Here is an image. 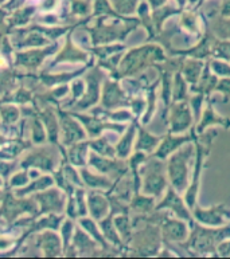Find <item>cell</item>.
Here are the masks:
<instances>
[{"mask_svg":"<svg viewBox=\"0 0 230 259\" xmlns=\"http://www.w3.org/2000/svg\"><path fill=\"white\" fill-rule=\"evenodd\" d=\"M191 231L180 247H187L188 251L198 255H217L218 244L225 239L230 238V222L218 227L201 226L198 222H190Z\"/></svg>","mask_w":230,"mask_h":259,"instance_id":"1","label":"cell"},{"mask_svg":"<svg viewBox=\"0 0 230 259\" xmlns=\"http://www.w3.org/2000/svg\"><path fill=\"white\" fill-rule=\"evenodd\" d=\"M195 156V147L191 143L184 144L178 151L168 156L166 164V172L170 186L179 194L184 192L190 179V160Z\"/></svg>","mask_w":230,"mask_h":259,"instance_id":"2","label":"cell"},{"mask_svg":"<svg viewBox=\"0 0 230 259\" xmlns=\"http://www.w3.org/2000/svg\"><path fill=\"white\" fill-rule=\"evenodd\" d=\"M166 59H167V57L164 54L162 47L148 45V46L139 47L136 50L131 51L123 61L121 69H123V73L133 74L145 67L147 63L162 62Z\"/></svg>","mask_w":230,"mask_h":259,"instance_id":"3","label":"cell"},{"mask_svg":"<svg viewBox=\"0 0 230 259\" xmlns=\"http://www.w3.org/2000/svg\"><path fill=\"white\" fill-rule=\"evenodd\" d=\"M194 147H195V162H194V170H193V178L190 180V184L187 186L184 191V201L188 205V208L193 209L197 205L199 194V186H201V176H202L203 166H205V157L207 155V148H205L202 144H199L198 136L194 139Z\"/></svg>","mask_w":230,"mask_h":259,"instance_id":"4","label":"cell"},{"mask_svg":"<svg viewBox=\"0 0 230 259\" xmlns=\"http://www.w3.org/2000/svg\"><path fill=\"white\" fill-rule=\"evenodd\" d=\"M168 182L166 176V165L160 159L154 160L145 169V178L143 182V190L151 196H160L167 190Z\"/></svg>","mask_w":230,"mask_h":259,"instance_id":"5","label":"cell"},{"mask_svg":"<svg viewBox=\"0 0 230 259\" xmlns=\"http://www.w3.org/2000/svg\"><path fill=\"white\" fill-rule=\"evenodd\" d=\"M170 113H168V124H170V132L172 135H182L194 124V116H193L191 108L188 101H179L172 102Z\"/></svg>","mask_w":230,"mask_h":259,"instance_id":"6","label":"cell"},{"mask_svg":"<svg viewBox=\"0 0 230 259\" xmlns=\"http://www.w3.org/2000/svg\"><path fill=\"white\" fill-rule=\"evenodd\" d=\"M193 218L199 225L210 226V227H218L230 222V209L225 204L213 205L210 208H203L199 205H195L191 209Z\"/></svg>","mask_w":230,"mask_h":259,"instance_id":"7","label":"cell"},{"mask_svg":"<svg viewBox=\"0 0 230 259\" xmlns=\"http://www.w3.org/2000/svg\"><path fill=\"white\" fill-rule=\"evenodd\" d=\"M156 211H162V209H168L174 213V217L179 218L184 222H193L194 218H193L191 209L188 208V205L186 204L184 199L179 195V192L176 190H174L171 186L167 187V192H166V196L163 197V200L160 201L159 204L155 205Z\"/></svg>","mask_w":230,"mask_h":259,"instance_id":"8","label":"cell"},{"mask_svg":"<svg viewBox=\"0 0 230 259\" xmlns=\"http://www.w3.org/2000/svg\"><path fill=\"white\" fill-rule=\"evenodd\" d=\"M159 226L162 238L167 243H182L190 235V228L187 227L186 222L179 218H171L164 215Z\"/></svg>","mask_w":230,"mask_h":259,"instance_id":"9","label":"cell"},{"mask_svg":"<svg viewBox=\"0 0 230 259\" xmlns=\"http://www.w3.org/2000/svg\"><path fill=\"white\" fill-rule=\"evenodd\" d=\"M197 137L194 129H191L190 135H172L168 133L167 136H164V139L160 141L159 147L155 152V157L160 160H166L170 155H172L174 152L178 151L180 147H183L184 144L193 143L194 139Z\"/></svg>","mask_w":230,"mask_h":259,"instance_id":"10","label":"cell"},{"mask_svg":"<svg viewBox=\"0 0 230 259\" xmlns=\"http://www.w3.org/2000/svg\"><path fill=\"white\" fill-rule=\"evenodd\" d=\"M214 125H221L223 129H229L230 118L219 116L218 113L215 112L213 104L209 101L206 105V108H205V110L201 113V117H199V120L198 122H197V126L194 128V131L197 135H203L207 128L214 126Z\"/></svg>","mask_w":230,"mask_h":259,"instance_id":"11","label":"cell"},{"mask_svg":"<svg viewBox=\"0 0 230 259\" xmlns=\"http://www.w3.org/2000/svg\"><path fill=\"white\" fill-rule=\"evenodd\" d=\"M215 35H202L199 42L191 47V49H184V50H172V55H179V57H190V58L205 59L211 57V45L214 42Z\"/></svg>","mask_w":230,"mask_h":259,"instance_id":"12","label":"cell"},{"mask_svg":"<svg viewBox=\"0 0 230 259\" xmlns=\"http://www.w3.org/2000/svg\"><path fill=\"white\" fill-rule=\"evenodd\" d=\"M205 65H206V63L203 62V59L190 58V57H188L187 59L183 58L179 71L182 73L184 79L187 81L188 85L191 86L194 85V83H197L199 78H201L203 69H205Z\"/></svg>","mask_w":230,"mask_h":259,"instance_id":"13","label":"cell"},{"mask_svg":"<svg viewBox=\"0 0 230 259\" xmlns=\"http://www.w3.org/2000/svg\"><path fill=\"white\" fill-rule=\"evenodd\" d=\"M188 98V83L179 70H176L172 78L171 100L172 102L186 101Z\"/></svg>","mask_w":230,"mask_h":259,"instance_id":"14","label":"cell"},{"mask_svg":"<svg viewBox=\"0 0 230 259\" xmlns=\"http://www.w3.org/2000/svg\"><path fill=\"white\" fill-rule=\"evenodd\" d=\"M160 141H162L160 137L151 135L149 132L144 131V129H140V135L137 140V149L143 152H152L159 147Z\"/></svg>","mask_w":230,"mask_h":259,"instance_id":"15","label":"cell"},{"mask_svg":"<svg viewBox=\"0 0 230 259\" xmlns=\"http://www.w3.org/2000/svg\"><path fill=\"white\" fill-rule=\"evenodd\" d=\"M211 58L222 59L230 63V39H219L215 36L211 45Z\"/></svg>","mask_w":230,"mask_h":259,"instance_id":"16","label":"cell"},{"mask_svg":"<svg viewBox=\"0 0 230 259\" xmlns=\"http://www.w3.org/2000/svg\"><path fill=\"white\" fill-rule=\"evenodd\" d=\"M209 63V67L213 73L219 78L230 77V63L226 61H222V59L211 58L207 61Z\"/></svg>","mask_w":230,"mask_h":259,"instance_id":"17","label":"cell"},{"mask_svg":"<svg viewBox=\"0 0 230 259\" xmlns=\"http://www.w3.org/2000/svg\"><path fill=\"white\" fill-rule=\"evenodd\" d=\"M205 98L206 97L201 93H195L191 98H187L188 104H190V108H191V112H193V116H194L195 122H198L199 117H201Z\"/></svg>","mask_w":230,"mask_h":259,"instance_id":"18","label":"cell"},{"mask_svg":"<svg viewBox=\"0 0 230 259\" xmlns=\"http://www.w3.org/2000/svg\"><path fill=\"white\" fill-rule=\"evenodd\" d=\"M132 205L139 212H149L151 209L155 208V200H154V197L149 196H137L133 200Z\"/></svg>","mask_w":230,"mask_h":259,"instance_id":"19","label":"cell"},{"mask_svg":"<svg viewBox=\"0 0 230 259\" xmlns=\"http://www.w3.org/2000/svg\"><path fill=\"white\" fill-rule=\"evenodd\" d=\"M133 136H135V126H131L125 136L124 139L121 140L120 144H119V147H117V152H119V156L121 157H125V156H128L129 151H131V145H132V140Z\"/></svg>","mask_w":230,"mask_h":259,"instance_id":"20","label":"cell"},{"mask_svg":"<svg viewBox=\"0 0 230 259\" xmlns=\"http://www.w3.org/2000/svg\"><path fill=\"white\" fill-rule=\"evenodd\" d=\"M123 100V93H121L116 85H109L106 88L105 94V104L106 105H116Z\"/></svg>","mask_w":230,"mask_h":259,"instance_id":"21","label":"cell"},{"mask_svg":"<svg viewBox=\"0 0 230 259\" xmlns=\"http://www.w3.org/2000/svg\"><path fill=\"white\" fill-rule=\"evenodd\" d=\"M214 35L219 39H230V20H219L213 27Z\"/></svg>","mask_w":230,"mask_h":259,"instance_id":"22","label":"cell"},{"mask_svg":"<svg viewBox=\"0 0 230 259\" xmlns=\"http://www.w3.org/2000/svg\"><path fill=\"white\" fill-rule=\"evenodd\" d=\"M215 92L223 94V97L226 100H230V77L219 78L215 86Z\"/></svg>","mask_w":230,"mask_h":259,"instance_id":"23","label":"cell"},{"mask_svg":"<svg viewBox=\"0 0 230 259\" xmlns=\"http://www.w3.org/2000/svg\"><path fill=\"white\" fill-rule=\"evenodd\" d=\"M92 208H93V212L96 217H101V213L106 209L105 201L102 200L101 197H93L92 199Z\"/></svg>","mask_w":230,"mask_h":259,"instance_id":"24","label":"cell"},{"mask_svg":"<svg viewBox=\"0 0 230 259\" xmlns=\"http://www.w3.org/2000/svg\"><path fill=\"white\" fill-rule=\"evenodd\" d=\"M217 255L222 258H230V238L222 240L217 247Z\"/></svg>","mask_w":230,"mask_h":259,"instance_id":"25","label":"cell"},{"mask_svg":"<svg viewBox=\"0 0 230 259\" xmlns=\"http://www.w3.org/2000/svg\"><path fill=\"white\" fill-rule=\"evenodd\" d=\"M116 225L117 228L120 230V232L123 235H128L129 234V223H128V219L127 218H119L116 221Z\"/></svg>","mask_w":230,"mask_h":259,"instance_id":"26","label":"cell"},{"mask_svg":"<svg viewBox=\"0 0 230 259\" xmlns=\"http://www.w3.org/2000/svg\"><path fill=\"white\" fill-rule=\"evenodd\" d=\"M96 148H97L98 151L101 152V153H109V155H112V149H110L109 147H108V145H106L105 143H104V141H101V143H98V144H96Z\"/></svg>","mask_w":230,"mask_h":259,"instance_id":"27","label":"cell"}]
</instances>
